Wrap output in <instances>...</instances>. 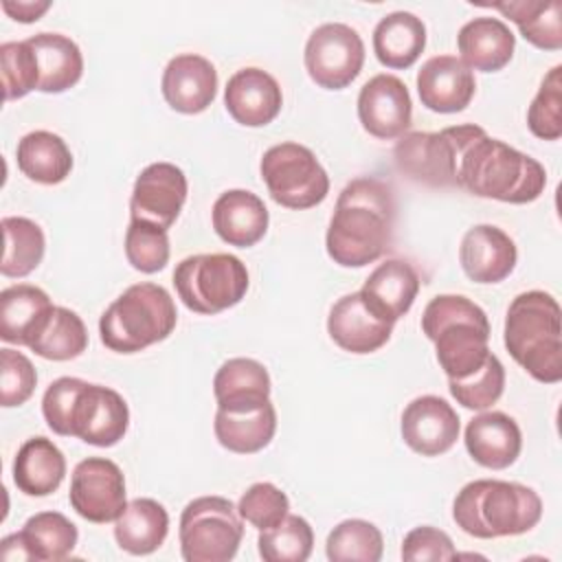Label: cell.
I'll return each instance as SVG.
<instances>
[{
  "mask_svg": "<svg viewBox=\"0 0 562 562\" xmlns=\"http://www.w3.org/2000/svg\"><path fill=\"white\" fill-rule=\"evenodd\" d=\"M397 204L391 184L362 176L345 184L325 235L327 255L342 268H362L393 244Z\"/></svg>",
  "mask_w": 562,
  "mask_h": 562,
  "instance_id": "cell-1",
  "label": "cell"
},
{
  "mask_svg": "<svg viewBox=\"0 0 562 562\" xmlns=\"http://www.w3.org/2000/svg\"><path fill=\"white\" fill-rule=\"evenodd\" d=\"M544 184L547 171L536 158L487 136V132L474 123L463 125L457 156L459 189L479 198L527 204L540 198Z\"/></svg>",
  "mask_w": 562,
  "mask_h": 562,
  "instance_id": "cell-2",
  "label": "cell"
},
{
  "mask_svg": "<svg viewBox=\"0 0 562 562\" xmlns=\"http://www.w3.org/2000/svg\"><path fill=\"white\" fill-rule=\"evenodd\" d=\"M452 518L472 538L520 536L540 522L542 501L522 483L476 479L457 492Z\"/></svg>",
  "mask_w": 562,
  "mask_h": 562,
  "instance_id": "cell-3",
  "label": "cell"
},
{
  "mask_svg": "<svg viewBox=\"0 0 562 562\" xmlns=\"http://www.w3.org/2000/svg\"><path fill=\"white\" fill-rule=\"evenodd\" d=\"M503 340L533 380L544 384L562 380V314L549 292L529 290L509 303Z\"/></svg>",
  "mask_w": 562,
  "mask_h": 562,
  "instance_id": "cell-4",
  "label": "cell"
},
{
  "mask_svg": "<svg viewBox=\"0 0 562 562\" xmlns=\"http://www.w3.org/2000/svg\"><path fill=\"white\" fill-rule=\"evenodd\" d=\"M422 329L435 342L448 380H463L483 367L490 351L487 314L463 294H439L422 314Z\"/></svg>",
  "mask_w": 562,
  "mask_h": 562,
  "instance_id": "cell-5",
  "label": "cell"
},
{
  "mask_svg": "<svg viewBox=\"0 0 562 562\" xmlns=\"http://www.w3.org/2000/svg\"><path fill=\"white\" fill-rule=\"evenodd\" d=\"M178 321L171 294L158 283H134L99 318L101 342L116 353H136L165 340Z\"/></svg>",
  "mask_w": 562,
  "mask_h": 562,
  "instance_id": "cell-6",
  "label": "cell"
},
{
  "mask_svg": "<svg viewBox=\"0 0 562 562\" xmlns=\"http://www.w3.org/2000/svg\"><path fill=\"white\" fill-rule=\"evenodd\" d=\"M173 285L191 312L220 314L246 296L248 270L228 252L191 255L176 266Z\"/></svg>",
  "mask_w": 562,
  "mask_h": 562,
  "instance_id": "cell-7",
  "label": "cell"
},
{
  "mask_svg": "<svg viewBox=\"0 0 562 562\" xmlns=\"http://www.w3.org/2000/svg\"><path fill=\"white\" fill-rule=\"evenodd\" d=\"M241 538V516L224 496H200L182 509L180 553L187 562H228Z\"/></svg>",
  "mask_w": 562,
  "mask_h": 562,
  "instance_id": "cell-8",
  "label": "cell"
},
{
  "mask_svg": "<svg viewBox=\"0 0 562 562\" xmlns=\"http://www.w3.org/2000/svg\"><path fill=\"white\" fill-rule=\"evenodd\" d=\"M270 198L285 209H312L329 193V176L316 154L299 143L270 147L259 165Z\"/></svg>",
  "mask_w": 562,
  "mask_h": 562,
  "instance_id": "cell-9",
  "label": "cell"
},
{
  "mask_svg": "<svg viewBox=\"0 0 562 562\" xmlns=\"http://www.w3.org/2000/svg\"><path fill=\"white\" fill-rule=\"evenodd\" d=\"M303 61L316 86L325 90H342L362 70L364 42L356 29L342 22H325L310 33Z\"/></svg>",
  "mask_w": 562,
  "mask_h": 562,
  "instance_id": "cell-10",
  "label": "cell"
},
{
  "mask_svg": "<svg viewBox=\"0 0 562 562\" xmlns=\"http://www.w3.org/2000/svg\"><path fill=\"white\" fill-rule=\"evenodd\" d=\"M463 125L441 132H406L393 147V160L408 180L428 187H457V156Z\"/></svg>",
  "mask_w": 562,
  "mask_h": 562,
  "instance_id": "cell-11",
  "label": "cell"
},
{
  "mask_svg": "<svg viewBox=\"0 0 562 562\" xmlns=\"http://www.w3.org/2000/svg\"><path fill=\"white\" fill-rule=\"evenodd\" d=\"M68 498L81 518L97 525L112 522L127 505L125 476L114 461L88 457L72 470Z\"/></svg>",
  "mask_w": 562,
  "mask_h": 562,
  "instance_id": "cell-12",
  "label": "cell"
},
{
  "mask_svg": "<svg viewBox=\"0 0 562 562\" xmlns=\"http://www.w3.org/2000/svg\"><path fill=\"white\" fill-rule=\"evenodd\" d=\"M127 426L130 408L121 393L88 382L79 386L70 413L68 437H79L97 448H110L125 437Z\"/></svg>",
  "mask_w": 562,
  "mask_h": 562,
  "instance_id": "cell-13",
  "label": "cell"
},
{
  "mask_svg": "<svg viewBox=\"0 0 562 562\" xmlns=\"http://www.w3.org/2000/svg\"><path fill=\"white\" fill-rule=\"evenodd\" d=\"M187 176L173 162H151L147 165L132 189L130 213L132 220H143L160 228H169L187 200Z\"/></svg>",
  "mask_w": 562,
  "mask_h": 562,
  "instance_id": "cell-14",
  "label": "cell"
},
{
  "mask_svg": "<svg viewBox=\"0 0 562 562\" xmlns=\"http://www.w3.org/2000/svg\"><path fill=\"white\" fill-rule=\"evenodd\" d=\"M358 119L375 138L404 136L413 121V101L406 83L386 72L371 77L358 92Z\"/></svg>",
  "mask_w": 562,
  "mask_h": 562,
  "instance_id": "cell-15",
  "label": "cell"
},
{
  "mask_svg": "<svg viewBox=\"0 0 562 562\" xmlns=\"http://www.w3.org/2000/svg\"><path fill=\"white\" fill-rule=\"evenodd\" d=\"M77 538V527L64 514L40 512L31 516L18 533H11L0 542V558L7 562H57L72 553Z\"/></svg>",
  "mask_w": 562,
  "mask_h": 562,
  "instance_id": "cell-16",
  "label": "cell"
},
{
  "mask_svg": "<svg viewBox=\"0 0 562 562\" xmlns=\"http://www.w3.org/2000/svg\"><path fill=\"white\" fill-rule=\"evenodd\" d=\"M402 439L422 457H439L459 439V415L439 395H422L402 413Z\"/></svg>",
  "mask_w": 562,
  "mask_h": 562,
  "instance_id": "cell-17",
  "label": "cell"
},
{
  "mask_svg": "<svg viewBox=\"0 0 562 562\" xmlns=\"http://www.w3.org/2000/svg\"><path fill=\"white\" fill-rule=\"evenodd\" d=\"M393 325L367 303L362 292L340 296L327 316L331 340L351 353H371L384 347L393 334Z\"/></svg>",
  "mask_w": 562,
  "mask_h": 562,
  "instance_id": "cell-18",
  "label": "cell"
},
{
  "mask_svg": "<svg viewBox=\"0 0 562 562\" xmlns=\"http://www.w3.org/2000/svg\"><path fill=\"white\" fill-rule=\"evenodd\" d=\"M422 105L439 114H454L470 105L476 81L474 72L454 55H435L417 72Z\"/></svg>",
  "mask_w": 562,
  "mask_h": 562,
  "instance_id": "cell-19",
  "label": "cell"
},
{
  "mask_svg": "<svg viewBox=\"0 0 562 562\" xmlns=\"http://www.w3.org/2000/svg\"><path fill=\"white\" fill-rule=\"evenodd\" d=\"M518 250L514 239L494 224H476L465 231L459 246L463 272L474 283H498L516 268Z\"/></svg>",
  "mask_w": 562,
  "mask_h": 562,
  "instance_id": "cell-20",
  "label": "cell"
},
{
  "mask_svg": "<svg viewBox=\"0 0 562 562\" xmlns=\"http://www.w3.org/2000/svg\"><path fill=\"white\" fill-rule=\"evenodd\" d=\"M160 88L169 108L182 114H198L204 112L217 94V70L206 57L182 53L165 66Z\"/></svg>",
  "mask_w": 562,
  "mask_h": 562,
  "instance_id": "cell-21",
  "label": "cell"
},
{
  "mask_svg": "<svg viewBox=\"0 0 562 562\" xmlns=\"http://www.w3.org/2000/svg\"><path fill=\"white\" fill-rule=\"evenodd\" d=\"M283 94L277 79L261 68L237 70L224 88V105L228 114L246 127H263L281 112Z\"/></svg>",
  "mask_w": 562,
  "mask_h": 562,
  "instance_id": "cell-22",
  "label": "cell"
},
{
  "mask_svg": "<svg viewBox=\"0 0 562 562\" xmlns=\"http://www.w3.org/2000/svg\"><path fill=\"white\" fill-rule=\"evenodd\" d=\"M463 441L470 457L490 470L509 468L522 448L518 424L501 411H487L472 417L465 426Z\"/></svg>",
  "mask_w": 562,
  "mask_h": 562,
  "instance_id": "cell-23",
  "label": "cell"
},
{
  "mask_svg": "<svg viewBox=\"0 0 562 562\" xmlns=\"http://www.w3.org/2000/svg\"><path fill=\"white\" fill-rule=\"evenodd\" d=\"M263 200L246 189H228L213 204V228L231 246H255L268 231Z\"/></svg>",
  "mask_w": 562,
  "mask_h": 562,
  "instance_id": "cell-24",
  "label": "cell"
},
{
  "mask_svg": "<svg viewBox=\"0 0 562 562\" xmlns=\"http://www.w3.org/2000/svg\"><path fill=\"white\" fill-rule=\"evenodd\" d=\"M457 48L461 61L472 70L496 72L512 61L516 35L498 18H474L459 29Z\"/></svg>",
  "mask_w": 562,
  "mask_h": 562,
  "instance_id": "cell-25",
  "label": "cell"
},
{
  "mask_svg": "<svg viewBox=\"0 0 562 562\" xmlns=\"http://www.w3.org/2000/svg\"><path fill=\"white\" fill-rule=\"evenodd\" d=\"M213 393L220 411L241 413L259 408L270 402L268 369L252 358H231L217 369Z\"/></svg>",
  "mask_w": 562,
  "mask_h": 562,
  "instance_id": "cell-26",
  "label": "cell"
},
{
  "mask_svg": "<svg viewBox=\"0 0 562 562\" xmlns=\"http://www.w3.org/2000/svg\"><path fill=\"white\" fill-rule=\"evenodd\" d=\"M362 296L386 321L395 323L417 299L419 277L404 259H386L364 281Z\"/></svg>",
  "mask_w": 562,
  "mask_h": 562,
  "instance_id": "cell-27",
  "label": "cell"
},
{
  "mask_svg": "<svg viewBox=\"0 0 562 562\" xmlns=\"http://www.w3.org/2000/svg\"><path fill=\"white\" fill-rule=\"evenodd\" d=\"M66 476L64 452L46 437L26 439L13 461V483L26 496L53 494Z\"/></svg>",
  "mask_w": 562,
  "mask_h": 562,
  "instance_id": "cell-28",
  "label": "cell"
},
{
  "mask_svg": "<svg viewBox=\"0 0 562 562\" xmlns=\"http://www.w3.org/2000/svg\"><path fill=\"white\" fill-rule=\"evenodd\" d=\"M426 46V26L411 11L386 13L373 29V53L386 68H411Z\"/></svg>",
  "mask_w": 562,
  "mask_h": 562,
  "instance_id": "cell-29",
  "label": "cell"
},
{
  "mask_svg": "<svg viewBox=\"0 0 562 562\" xmlns=\"http://www.w3.org/2000/svg\"><path fill=\"white\" fill-rule=\"evenodd\" d=\"M31 48L35 50L40 86L42 92H64L72 88L83 72V55L79 46L61 33H35L29 37Z\"/></svg>",
  "mask_w": 562,
  "mask_h": 562,
  "instance_id": "cell-30",
  "label": "cell"
},
{
  "mask_svg": "<svg viewBox=\"0 0 562 562\" xmlns=\"http://www.w3.org/2000/svg\"><path fill=\"white\" fill-rule=\"evenodd\" d=\"M55 305L48 294L31 283H18L0 292V338L29 347L31 336Z\"/></svg>",
  "mask_w": 562,
  "mask_h": 562,
  "instance_id": "cell-31",
  "label": "cell"
},
{
  "mask_svg": "<svg viewBox=\"0 0 562 562\" xmlns=\"http://www.w3.org/2000/svg\"><path fill=\"white\" fill-rule=\"evenodd\" d=\"M169 533V514L154 498H134L114 520L119 547L132 555L154 553Z\"/></svg>",
  "mask_w": 562,
  "mask_h": 562,
  "instance_id": "cell-32",
  "label": "cell"
},
{
  "mask_svg": "<svg viewBox=\"0 0 562 562\" xmlns=\"http://www.w3.org/2000/svg\"><path fill=\"white\" fill-rule=\"evenodd\" d=\"M15 158L20 171L40 184H59L72 169V154L66 140L46 130L24 134L18 140Z\"/></svg>",
  "mask_w": 562,
  "mask_h": 562,
  "instance_id": "cell-33",
  "label": "cell"
},
{
  "mask_svg": "<svg viewBox=\"0 0 562 562\" xmlns=\"http://www.w3.org/2000/svg\"><path fill=\"white\" fill-rule=\"evenodd\" d=\"M213 430L220 446L226 450L237 454H252L272 441L277 430V411L272 402L241 413L217 408Z\"/></svg>",
  "mask_w": 562,
  "mask_h": 562,
  "instance_id": "cell-34",
  "label": "cell"
},
{
  "mask_svg": "<svg viewBox=\"0 0 562 562\" xmlns=\"http://www.w3.org/2000/svg\"><path fill=\"white\" fill-rule=\"evenodd\" d=\"M492 9L509 18L520 35L542 50L562 48V2L560 0H512L494 2Z\"/></svg>",
  "mask_w": 562,
  "mask_h": 562,
  "instance_id": "cell-35",
  "label": "cell"
},
{
  "mask_svg": "<svg viewBox=\"0 0 562 562\" xmlns=\"http://www.w3.org/2000/svg\"><path fill=\"white\" fill-rule=\"evenodd\" d=\"M88 347V331L81 316L68 307L55 305L29 340V349L55 362L72 360Z\"/></svg>",
  "mask_w": 562,
  "mask_h": 562,
  "instance_id": "cell-36",
  "label": "cell"
},
{
  "mask_svg": "<svg viewBox=\"0 0 562 562\" xmlns=\"http://www.w3.org/2000/svg\"><path fill=\"white\" fill-rule=\"evenodd\" d=\"M2 235H4V255L0 263V272L4 277H26L31 274L44 257L46 239L40 224L29 217L9 215L2 217Z\"/></svg>",
  "mask_w": 562,
  "mask_h": 562,
  "instance_id": "cell-37",
  "label": "cell"
},
{
  "mask_svg": "<svg viewBox=\"0 0 562 562\" xmlns=\"http://www.w3.org/2000/svg\"><path fill=\"white\" fill-rule=\"evenodd\" d=\"M382 551V531L362 518L338 522L325 542V553L331 562H380Z\"/></svg>",
  "mask_w": 562,
  "mask_h": 562,
  "instance_id": "cell-38",
  "label": "cell"
},
{
  "mask_svg": "<svg viewBox=\"0 0 562 562\" xmlns=\"http://www.w3.org/2000/svg\"><path fill=\"white\" fill-rule=\"evenodd\" d=\"M257 544L266 562H305L314 547V531L305 518L288 514L279 525L263 529Z\"/></svg>",
  "mask_w": 562,
  "mask_h": 562,
  "instance_id": "cell-39",
  "label": "cell"
},
{
  "mask_svg": "<svg viewBox=\"0 0 562 562\" xmlns=\"http://www.w3.org/2000/svg\"><path fill=\"white\" fill-rule=\"evenodd\" d=\"M452 397L470 411H485L498 402L505 389V369L503 362L490 353L481 369L463 380H448Z\"/></svg>",
  "mask_w": 562,
  "mask_h": 562,
  "instance_id": "cell-40",
  "label": "cell"
},
{
  "mask_svg": "<svg viewBox=\"0 0 562 562\" xmlns=\"http://www.w3.org/2000/svg\"><path fill=\"white\" fill-rule=\"evenodd\" d=\"M169 252V235L165 228L143 220L130 222L125 231V257L132 268L154 274L167 266Z\"/></svg>",
  "mask_w": 562,
  "mask_h": 562,
  "instance_id": "cell-41",
  "label": "cell"
},
{
  "mask_svg": "<svg viewBox=\"0 0 562 562\" xmlns=\"http://www.w3.org/2000/svg\"><path fill=\"white\" fill-rule=\"evenodd\" d=\"M560 108H562V66H553L544 75L527 110V125L531 134L542 140H558L562 136Z\"/></svg>",
  "mask_w": 562,
  "mask_h": 562,
  "instance_id": "cell-42",
  "label": "cell"
},
{
  "mask_svg": "<svg viewBox=\"0 0 562 562\" xmlns=\"http://www.w3.org/2000/svg\"><path fill=\"white\" fill-rule=\"evenodd\" d=\"M0 72L4 101L20 99L40 86V70L35 50L29 40L22 42H4L0 46Z\"/></svg>",
  "mask_w": 562,
  "mask_h": 562,
  "instance_id": "cell-43",
  "label": "cell"
},
{
  "mask_svg": "<svg viewBox=\"0 0 562 562\" xmlns=\"http://www.w3.org/2000/svg\"><path fill=\"white\" fill-rule=\"evenodd\" d=\"M288 509H290V501L285 492H281L277 485L268 481L250 485L241 494L237 505L239 516L252 527H257L259 531L279 525L288 516Z\"/></svg>",
  "mask_w": 562,
  "mask_h": 562,
  "instance_id": "cell-44",
  "label": "cell"
},
{
  "mask_svg": "<svg viewBox=\"0 0 562 562\" xmlns=\"http://www.w3.org/2000/svg\"><path fill=\"white\" fill-rule=\"evenodd\" d=\"M37 384L33 362L15 349H0V404L4 408L24 404Z\"/></svg>",
  "mask_w": 562,
  "mask_h": 562,
  "instance_id": "cell-45",
  "label": "cell"
},
{
  "mask_svg": "<svg viewBox=\"0 0 562 562\" xmlns=\"http://www.w3.org/2000/svg\"><path fill=\"white\" fill-rule=\"evenodd\" d=\"M457 549L450 536L437 527L422 525L411 529L402 542V560L424 562V560H454Z\"/></svg>",
  "mask_w": 562,
  "mask_h": 562,
  "instance_id": "cell-46",
  "label": "cell"
},
{
  "mask_svg": "<svg viewBox=\"0 0 562 562\" xmlns=\"http://www.w3.org/2000/svg\"><path fill=\"white\" fill-rule=\"evenodd\" d=\"M81 384H83V380L64 375V378H57L55 382H50L48 389L44 391V397H42L44 419H46L48 428L61 437H68L70 413H72V404H75V397H77V391Z\"/></svg>",
  "mask_w": 562,
  "mask_h": 562,
  "instance_id": "cell-47",
  "label": "cell"
},
{
  "mask_svg": "<svg viewBox=\"0 0 562 562\" xmlns=\"http://www.w3.org/2000/svg\"><path fill=\"white\" fill-rule=\"evenodd\" d=\"M2 9L18 22H35L50 9V0H2Z\"/></svg>",
  "mask_w": 562,
  "mask_h": 562,
  "instance_id": "cell-48",
  "label": "cell"
}]
</instances>
